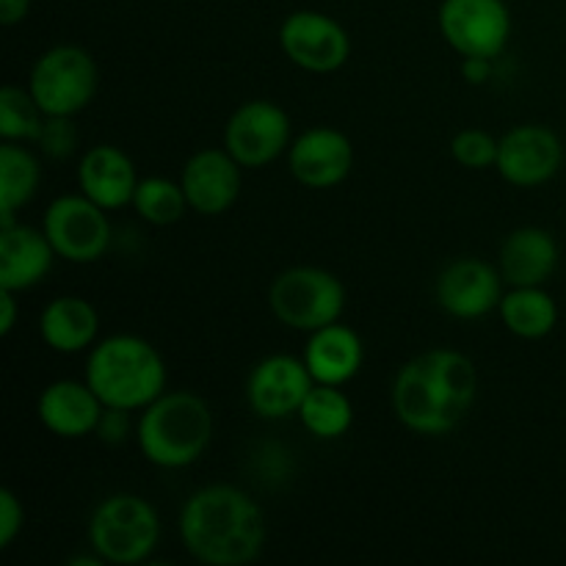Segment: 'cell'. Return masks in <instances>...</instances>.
Instances as JSON below:
<instances>
[{
  "mask_svg": "<svg viewBox=\"0 0 566 566\" xmlns=\"http://www.w3.org/2000/svg\"><path fill=\"white\" fill-rule=\"evenodd\" d=\"M479 392L473 359L453 348H429L409 359L392 379L390 403L409 431L423 437L451 434Z\"/></svg>",
  "mask_w": 566,
  "mask_h": 566,
  "instance_id": "obj_1",
  "label": "cell"
},
{
  "mask_svg": "<svg viewBox=\"0 0 566 566\" xmlns=\"http://www.w3.org/2000/svg\"><path fill=\"white\" fill-rule=\"evenodd\" d=\"M269 525L252 497L232 484H210L188 495L180 509V539L191 558L208 566L258 562Z\"/></svg>",
  "mask_w": 566,
  "mask_h": 566,
  "instance_id": "obj_2",
  "label": "cell"
},
{
  "mask_svg": "<svg viewBox=\"0 0 566 566\" xmlns=\"http://www.w3.org/2000/svg\"><path fill=\"white\" fill-rule=\"evenodd\" d=\"M105 407L142 412L166 392V363L158 348L138 335H111L88 348L86 374Z\"/></svg>",
  "mask_w": 566,
  "mask_h": 566,
  "instance_id": "obj_3",
  "label": "cell"
},
{
  "mask_svg": "<svg viewBox=\"0 0 566 566\" xmlns=\"http://www.w3.org/2000/svg\"><path fill=\"white\" fill-rule=\"evenodd\" d=\"M213 440V412L191 390H166L138 412L136 442L142 457L160 470L197 464Z\"/></svg>",
  "mask_w": 566,
  "mask_h": 566,
  "instance_id": "obj_4",
  "label": "cell"
},
{
  "mask_svg": "<svg viewBox=\"0 0 566 566\" xmlns=\"http://www.w3.org/2000/svg\"><path fill=\"white\" fill-rule=\"evenodd\" d=\"M160 517L153 503L133 492H116L99 501L88 517V545L105 564L136 566L155 553Z\"/></svg>",
  "mask_w": 566,
  "mask_h": 566,
  "instance_id": "obj_5",
  "label": "cell"
},
{
  "mask_svg": "<svg viewBox=\"0 0 566 566\" xmlns=\"http://www.w3.org/2000/svg\"><path fill=\"white\" fill-rule=\"evenodd\" d=\"M269 307L287 329L310 335L340 321L346 310V287L332 271L318 265H293L271 282Z\"/></svg>",
  "mask_w": 566,
  "mask_h": 566,
  "instance_id": "obj_6",
  "label": "cell"
},
{
  "mask_svg": "<svg viewBox=\"0 0 566 566\" xmlns=\"http://www.w3.org/2000/svg\"><path fill=\"white\" fill-rule=\"evenodd\" d=\"M99 72L92 53L77 44H55L31 66L28 92L44 116H75L97 94Z\"/></svg>",
  "mask_w": 566,
  "mask_h": 566,
  "instance_id": "obj_7",
  "label": "cell"
},
{
  "mask_svg": "<svg viewBox=\"0 0 566 566\" xmlns=\"http://www.w3.org/2000/svg\"><path fill=\"white\" fill-rule=\"evenodd\" d=\"M42 230L61 260L75 265L97 263L111 247L108 210L77 193L53 199L44 210Z\"/></svg>",
  "mask_w": 566,
  "mask_h": 566,
  "instance_id": "obj_8",
  "label": "cell"
},
{
  "mask_svg": "<svg viewBox=\"0 0 566 566\" xmlns=\"http://www.w3.org/2000/svg\"><path fill=\"white\" fill-rule=\"evenodd\" d=\"M437 25L462 59L495 61L512 39V11L506 0H442Z\"/></svg>",
  "mask_w": 566,
  "mask_h": 566,
  "instance_id": "obj_9",
  "label": "cell"
},
{
  "mask_svg": "<svg viewBox=\"0 0 566 566\" xmlns=\"http://www.w3.org/2000/svg\"><path fill=\"white\" fill-rule=\"evenodd\" d=\"M293 142L291 116L274 99L238 105L224 127V149L243 169H263L287 153Z\"/></svg>",
  "mask_w": 566,
  "mask_h": 566,
  "instance_id": "obj_10",
  "label": "cell"
},
{
  "mask_svg": "<svg viewBox=\"0 0 566 566\" xmlns=\"http://www.w3.org/2000/svg\"><path fill=\"white\" fill-rule=\"evenodd\" d=\"M280 48L285 59L298 70L313 72V75H329L348 61L352 39L335 17L315 9H298L282 20Z\"/></svg>",
  "mask_w": 566,
  "mask_h": 566,
  "instance_id": "obj_11",
  "label": "cell"
},
{
  "mask_svg": "<svg viewBox=\"0 0 566 566\" xmlns=\"http://www.w3.org/2000/svg\"><path fill=\"white\" fill-rule=\"evenodd\" d=\"M501 269L479 258H459L440 271L434 298L442 313L459 321H475L501 307L503 298Z\"/></svg>",
  "mask_w": 566,
  "mask_h": 566,
  "instance_id": "obj_12",
  "label": "cell"
},
{
  "mask_svg": "<svg viewBox=\"0 0 566 566\" xmlns=\"http://www.w3.org/2000/svg\"><path fill=\"white\" fill-rule=\"evenodd\" d=\"M564 164V144L551 127L517 125L501 136L497 175L517 188H536L551 182Z\"/></svg>",
  "mask_w": 566,
  "mask_h": 566,
  "instance_id": "obj_13",
  "label": "cell"
},
{
  "mask_svg": "<svg viewBox=\"0 0 566 566\" xmlns=\"http://www.w3.org/2000/svg\"><path fill=\"white\" fill-rule=\"evenodd\" d=\"M313 376L302 357L271 354L260 359L247 379V401L263 420H285L298 415L304 398L313 390Z\"/></svg>",
  "mask_w": 566,
  "mask_h": 566,
  "instance_id": "obj_14",
  "label": "cell"
},
{
  "mask_svg": "<svg viewBox=\"0 0 566 566\" xmlns=\"http://www.w3.org/2000/svg\"><path fill=\"white\" fill-rule=\"evenodd\" d=\"M287 169L293 180L313 191L340 186L354 169L352 138L337 127H310L287 147Z\"/></svg>",
  "mask_w": 566,
  "mask_h": 566,
  "instance_id": "obj_15",
  "label": "cell"
},
{
  "mask_svg": "<svg viewBox=\"0 0 566 566\" xmlns=\"http://www.w3.org/2000/svg\"><path fill=\"white\" fill-rule=\"evenodd\" d=\"M188 208L199 216L227 213L243 188V166L221 147H205L186 160L180 171Z\"/></svg>",
  "mask_w": 566,
  "mask_h": 566,
  "instance_id": "obj_16",
  "label": "cell"
},
{
  "mask_svg": "<svg viewBox=\"0 0 566 566\" xmlns=\"http://www.w3.org/2000/svg\"><path fill=\"white\" fill-rule=\"evenodd\" d=\"M103 412L105 403L86 379L50 381L36 398L39 423L61 440H83L88 434H97Z\"/></svg>",
  "mask_w": 566,
  "mask_h": 566,
  "instance_id": "obj_17",
  "label": "cell"
},
{
  "mask_svg": "<svg viewBox=\"0 0 566 566\" xmlns=\"http://www.w3.org/2000/svg\"><path fill=\"white\" fill-rule=\"evenodd\" d=\"M138 171L130 155L114 144H94L77 164V191L103 210H119L133 202Z\"/></svg>",
  "mask_w": 566,
  "mask_h": 566,
  "instance_id": "obj_18",
  "label": "cell"
},
{
  "mask_svg": "<svg viewBox=\"0 0 566 566\" xmlns=\"http://www.w3.org/2000/svg\"><path fill=\"white\" fill-rule=\"evenodd\" d=\"M55 258L59 254L50 247L44 230L20 224V221L0 227V287L3 291H31L50 274Z\"/></svg>",
  "mask_w": 566,
  "mask_h": 566,
  "instance_id": "obj_19",
  "label": "cell"
},
{
  "mask_svg": "<svg viewBox=\"0 0 566 566\" xmlns=\"http://www.w3.org/2000/svg\"><path fill=\"white\" fill-rule=\"evenodd\" d=\"M558 265V241L545 227H517L497 252V269L509 287L545 285Z\"/></svg>",
  "mask_w": 566,
  "mask_h": 566,
  "instance_id": "obj_20",
  "label": "cell"
},
{
  "mask_svg": "<svg viewBox=\"0 0 566 566\" xmlns=\"http://www.w3.org/2000/svg\"><path fill=\"white\" fill-rule=\"evenodd\" d=\"M315 385H348L365 363L363 337L352 326L335 324L310 332L302 354Z\"/></svg>",
  "mask_w": 566,
  "mask_h": 566,
  "instance_id": "obj_21",
  "label": "cell"
},
{
  "mask_svg": "<svg viewBox=\"0 0 566 566\" xmlns=\"http://www.w3.org/2000/svg\"><path fill=\"white\" fill-rule=\"evenodd\" d=\"M39 335L55 354H81L97 343L99 315L83 296H55L39 315Z\"/></svg>",
  "mask_w": 566,
  "mask_h": 566,
  "instance_id": "obj_22",
  "label": "cell"
},
{
  "mask_svg": "<svg viewBox=\"0 0 566 566\" xmlns=\"http://www.w3.org/2000/svg\"><path fill=\"white\" fill-rule=\"evenodd\" d=\"M42 186V164L22 142L0 144V227L14 224Z\"/></svg>",
  "mask_w": 566,
  "mask_h": 566,
  "instance_id": "obj_23",
  "label": "cell"
},
{
  "mask_svg": "<svg viewBox=\"0 0 566 566\" xmlns=\"http://www.w3.org/2000/svg\"><path fill=\"white\" fill-rule=\"evenodd\" d=\"M497 313H501L503 326L520 340H542L558 324V304L545 291V285L509 287Z\"/></svg>",
  "mask_w": 566,
  "mask_h": 566,
  "instance_id": "obj_24",
  "label": "cell"
},
{
  "mask_svg": "<svg viewBox=\"0 0 566 566\" xmlns=\"http://www.w3.org/2000/svg\"><path fill=\"white\" fill-rule=\"evenodd\" d=\"M296 418L318 440H340L354 426V403L337 385H313Z\"/></svg>",
  "mask_w": 566,
  "mask_h": 566,
  "instance_id": "obj_25",
  "label": "cell"
},
{
  "mask_svg": "<svg viewBox=\"0 0 566 566\" xmlns=\"http://www.w3.org/2000/svg\"><path fill=\"white\" fill-rule=\"evenodd\" d=\"M133 210L153 227H171L188 213V199L180 182L169 177H144L133 193Z\"/></svg>",
  "mask_w": 566,
  "mask_h": 566,
  "instance_id": "obj_26",
  "label": "cell"
},
{
  "mask_svg": "<svg viewBox=\"0 0 566 566\" xmlns=\"http://www.w3.org/2000/svg\"><path fill=\"white\" fill-rule=\"evenodd\" d=\"M44 119L48 116L42 114L28 86L22 88L9 83L0 88V136L3 142L36 144Z\"/></svg>",
  "mask_w": 566,
  "mask_h": 566,
  "instance_id": "obj_27",
  "label": "cell"
},
{
  "mask_svg": "<svg viewBox=\"0 0 566 566\" xmlns=\"http://www.w3.org/2000/svg\"><path fill=\"white\" fill-rule=\"evenodd\" d=\"M497 147H501V138H495L486 130H479V127H468V130H459L453 136L451 155L464 169L481 171L497 164Z\"/></svg>",
  "mask_w": 566,
  "mask_h": 566,
  "instance_id": "obj_28",
  "label": "cell"
},
{
  "mask_svg": "<svg viewBox=\"0 0 566 566\" xmlns=\"http://www.w3.org/2000/svg\"><path fill=\"white\" fill-rule=\"evenodd\" d=\"M36 147L53 160L70 158L77 147V130L72 125V116H48L36 138Z\"/></svg>",
  "mask_w": 566,
  "mask_h": 566,
  "instance_id": "obj_29",
  "label": "cell"
},
{
  "mask_svg": "<svg viewBox=\"0 0 566 566\" xmlns=\"http://www.w3.org/2000/svg\"><path fill=\"white\" fill-rule=\"evenodd\" d=\"M25 528V509L14 490H0V551L14 545L17 536Z\"/></svg>",
  "mask_w": 566,
  "mask_h": 566,
  "instance_id": "obj_30",
  "label": "cell"
},
{
  "mask_svg": "<svg viewBox=\"0 0 566 566\" xmlns=\"http://www.w3.org/2000/svg\"><path fill=\"white\" fill-rule=\"evenodd\" d=\"M130 415L127 409H114V407H105L103 418H99L97 426V437L103 442H111V446H119L130 437Z\"/></svg>",
  "mask_w": 566,
  "mask_h": 566,
  "instance_id": "obj_31",
  "label": "cell"
},
{
  "mask_svg": "<svg viewBox=\"0 0 566 566\" xmlns=\"http://www.w3.org/2000/svg\"><path fill=\"white\" fill-rule=\"evenodd\" d=\"M31 14V0H0V22L6 28L20 25Z\"/></svg>",
  "mask_w": 566,
  "mask_h": 566,
  "instance_id": "obj_32",
  "label": "cell"
},
{
  "mask_svg": "<svg viewBox=\"0 0 566 566\" xmlns=\"http://www.w3.org/2000/svg\"><path fill=\"white\" fill-rule=\"evenodd\" d=\"M462 77L473 86H481L492 77V59H462Z\"/></svg>",
  "mask_w": 566,
  "mask_h": 566,
  "instance_id": "obj_33",
  "label": "cell"
},
{
  "mask_svg": "<svg viewBox=\"0 0 566 566\" xmlns=\"http://www.w3.org/2000/svg\"><path fill=\"white\" fill-rule=\"evenodd\" d=\"M17 324V293L0 287V335L9 337Z\"/></svg>",
  "mask_w": 566,
  "mask_h": 566,
  "instance_id": "obj_34",
  "label": "cell"
}]
</instances>
